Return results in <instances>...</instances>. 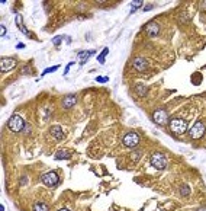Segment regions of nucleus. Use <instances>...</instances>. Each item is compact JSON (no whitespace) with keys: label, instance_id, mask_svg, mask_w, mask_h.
Here are the masks:
<instances>
[{"label":"nucleus","instance_id":"f257e3e1","mask_svg":"<svg viewBox=\"0 0 206 211\" xmlns=\"http://www.w3.org/2000/svg\"><path fill=\"white\" fill-rule=\"evenodd\" d=\"M25 127H26V122H25V119L19 114H13L10 117V119H9V128H10L12 132H20V131L25 130Z\"/></svg>","mask_w":206,"mask_h":211},{"label":"nucleus","instance_id":"f03ea898","mask_svg":"<svg viewBox=\"0 0 206 211\" xmlns=\"http://www.w3.org/2000/svg\"><path fill=\"white\" fill-rule=\"evenodd\" d=\"M170 128L174 134H184L187 131V121L183 118H174L170 122Z\"/></svg>","mask_w":206,"mask_h":211},{"label":"nucleus","instance_id":"7ed1b4c3","mask_svg":"<svg viewBox=\"0 0 206 211\" xmlns=\"http://www.w3.org/2000/svg\"><path fill=\"white\" fill-rule=\"evenodd\" d=\"M205 131H206V125H205L202 121H196V122L190 127L189 134H190V137H192L193 140H199V138L203 137Z\"/></svg>","mask_w":206,"mask_h":211},{"label":"nucleus","instance_id":"20e7f679","mask_svg":"<svg viewBox=\"0 0 206 211\" xmlns=\"http://www.w3.org/2000/svg\"><path fill=\"white\" fill-rule=\"evenodd\" d=\"M139 140L141 138H139V135L137 132H128V134H125V137L122 138V143H123L125 147L134 149V147H137L139 144Z\"/></svg>","mask_w":206,"mask_h":211},{"label":"nucleus","instance_id":"39448f33","mask_svg":"<svg viewBox=\"0 0 206 211\" xmlns=\"http://www.w3.org/2000/svg\"><path fill=\"white\" fill-rule=\"evenodd\" d=\"M151 165L155 169L162 170V169H166V166H167V159H166V156H164L162 153H154L151 156Z\"/></svg>","mask_w":206,"mask_h":211},{"label":"nucleus","instance_id":"423d86ee","mask_svg":"<svg viewBox=\"0 0 206 211\" xmlns=\"http://www.w3.org/2000/svg\"><path fill=\"white\" fill-rule=\"evenodd\" d=\"M152 119H154V122L158 124V125H166V124L169 122V115H167V112L164 111V109H157V111L152 114Z\"/></svg>","mask_w":206,"mask_h":211},{"label":"nucleus","instance_id":"0eeeda50","mask_svg":"<svg viewBox=\"0 0 206 211\" xmlns=\"http://www.w3.org/2000/svg\"><path fill=\"white\" fill-rule=\"evenodd\" d=\"M58 173L57 172H48V173H45L44 176H42V182H44V185H47V186H54V185H57L58 184Z\"/></svg>","mask_w":206,"mask_h":211},{"label":"nucleus","instance_id":"6e6552de","mask_svg":"<svg viewBox=\"0 0 206 211\" xmlns=\"http://www.w3.org/2000/svg\"><path fill=\"white\" fill-rule=\"evenodd\" d=\"M132 67L137 70V72H147L148 70V61L145 60V58H142V57H137V58H134L132 60Z\"/></svg>","mask_w":206,"mask_h":211},{"label":"nucleus","instance_id":"1a4fd4ad","mask_svg":"<svg viewBox=\"0 0 206 211\" xmlns=\"http://www.w3.org/2000/svg\"><path fill=\"white\" fill-rule=\"evenodd\" d=\"M15 67H16V60L12 58V57H3L2 61H0V68H2V72H10Z\"/></svg>","mask_w":206,"mask_h":211},{"label":"nucleus","instance_id":"9d476101","mask_svg":"<svg viewBox=\"0 0 206 211\" xmlns=\"http://www.w3.org/2000/svg\"><path fill=\"white\" fill-rule=\"evenodd\" d=\"M77 103V96L75 95H67L64 99H63V108L64 109H70V108H73L74 105Z\"/></svg>","mask_w":206,"mask_h":211},{"label":"nucleus","instance_id":"9b49d317","mask_svg":"<svg viewBox=\"0 0 206 211\" xmlns=\"http://www.w3.org/2000/svg\"><path fill=\"white\" fill-rule=\"evenodd\" d=\"M145 31L148 32L150 37H157V35L160 33V25L155 23V22H148L145 25Z\"/></svg>","mask_w":206,"mask_h":211},{"label":"nucleus","instance_id":"f8f14e48","mask_svg":"<svg viewBox=\"0 0 206 211\" xmlns=\"http://www.w3.org/2000/svg\"><path fill=\"white\" fill-rule=\"evenodd\" d=\"M50 132H51V135H52L55 140H64V138H65V135H64L61 127H58V125H52L51 130H50Z\"/></svg>","mask_w":206,"mask_h":211},{"label":"nucleus","instance_id":"ddd939ff","mask_svg":"<svg viewBox=\"0 0 206 211\" xmlns=\"http://www.w3.org/2000/svg\"><path fill=\"white\" fill-rule=\"evenodd\" d=\"M54 157H55L57 160H67V159L71 157V153H70L68 150H58V152L55 153Z\"/></svg>","mask_w":206,"mask_h":211},{"label":"nucleus","instance_id":"4468645a","mask_svg":"<svg viewBox=\"0 0 206 211\" xmlns=\"http://www.w3.org/2000/svg\"><path fill=\"white\" fill-rule=\"evenodd\" d=\"M93 54V51H80L78 54H77V57H78V60H80V63L81 64H84L87 60H89V57Z\"/></svg>","mask_w":206,"mask_h":211},{"label":"nucleus","instance_id":"2eb2a0df","mask_svg":"<svg viewBox=\"0 0 206 211\" xmlns=\"http://www.w3.org/2000/svg\"><path fill=\"white\" fill-rule=\"evenodd\" d=\"M33 211H48V205L44 202H36L33 205Z\"/></svg>","mask_w":206,"mask_h":211},{"label":"nucleus","instance_id":"dca6fc26","mask_svg":"<svg viewBox=\"0 0 206 211\" xmlns=\"http://www.w3.org/2000/svg\"><path fill=\"white\" fill-rule=\"evenodd\" d=\"M141 6H142V2H141V0L132 2V3H131V13H135V10H137V9H139Z\"/></svg>","mask_w":206,"mask_h":211},{"label":"nucleus","instance_id":"f3484780","mask_svg":"<svg viewBox=\"0 0 206 211\" xmlns=\"http://www.w3.org/2000/svg\"><path fill=\"white\" fill-rule=\"evenodd\" d=\"M107 53H109V48H105V50H103V53L97 57V61H99L100 64H105V57L107 55Z\"/></svg>","mask_w":206,"mask_h":211},{"label":"nucleus","instance_id":"a211bd4d","mask_svg":"<svg viewBox=\"0 0 206 211\" xmlns=\"http://www.w3.org/2000/svg\"><path fill=\"white\" fill-rule=\"evenodd\" d=\"M60 68V66H52V67H48V68H45L44 72H42V76H45V74H48V73H52V72H55V70H58Z\"/></svg>","mask_w":206,"mask_h":211},{"label":"nucleus","instance_id":"6ab92c4d","mask_svg":"<svg viewBox=\"0 0 206 211\" xmlns=\"http://www.w3.org/2000/svg\"><path fill=\"white\" fill-rule=\"evenodd\" d=\"M180 194H182L183 197H187V195L190 194V188H189L187 185H183V186L180 188Z\"/></svg>","mask_w":206,"mask_h":211},{"label":"nucleus","instance_id":"aec40b11","mask_svg":"<svg viewBox=\"0 0 206 211\" xmlns=\"http://www.w3.org/2000/svg\"><path fill=\"white\" fill-rule=\"evenodd\" d=\"M137 90H138V93H139L141 96H145V95H147V87L142 86V85H138V86H137Z\"/></svg>","mask_w":206,"mask_h":211},{"label":"nucleus","instance_id":"412c9836","mask_svg":"<svg viewBox=\"0 0 206 211\" xmlns=\"http://www.w3.org/2000/svg\"><path fill=\"white\" fill-rule=\"evenodd\" d=\"M131 157H132V160H134V162H138V160H139V157H141V152H139V150H137V152L134 150V152H132V154H131Z\"/></svg>","mask_w":206,"mask_h":211},{"label":"nucleus","instance_id":"4be33fe9","mask_svg":"<svg viewBox=\"0 0 206 211\" xmlns=\"http://www.w3.org/2000/svg\"><path fill=\"white\" fill-rule=\"evenodd\" d=\"M16 25H18V28H19L20 25H23V22H22V16H20L19 13L16 15Z\"/></svg>","mask_w":206,"mask_h":211},{"label":"nucleus","instance_id":"5701e85b","mask_svg":"<svg viewBox=\"0 0 206 211\" xmlns=\"http://www.w3.org/2000/svg\"><path fill=\"white\" fill-rule=\"evenodd\" d=\"M0 35H2V37L6 35V26L5 25H0Z\"/></svg>","mask_w":206,"mask_h":211},{"label":"nucleus","instance_id":"b1692460","mask_svg":"<svg viewBox=\"0 0 206 211\" xmlns=\"http://www.w3.org/2000/svg\"><path fill=\"white\" fill-rule=\"evenodd\" d=\"M61 40H63V37H57V38H54V40H52V42H54L55 45H60Z\"/></svg>","mask_w":206,"mask_h":211},{"label":"nucleus","instance_id":"393cba45","mask_svg":"<svg viewBox=\"0 0 206 211\" xmlns=\"http://www.w3.org/2000/svg\"><path fill=\"white\" fill-rule=\"evenodd\" d=\"M107 80H109V77H102V76L96 77V82H107Z\"/></svg>","mask_w":206,"mask_h":211},{"label":"nucleus","instance_id":"a878e982","mask_svg":"<svg viewBox=\"0 0 206 211\" xmlns=\"http://www.w3.org/2000/svg\"><path fill=\"white\" fill-rule=\"evenodd\" d=\"M200 9H202V10H206V2H202V3H200Z\"/></svg>","mask_w":206,"mask_h":211},{"label":"nucleus","instance_id":"bb28decb","mask_svg":"<svg viewBox=\"0 0 206 211\" xmlns=\"http://www.w3.org/2000/svg\"><path fill=\"white\" fill-rule=\"evenodd\" d=\"M29 131H31V125H28V124H26V127H25V132L28 134Z\"/></svg>","mask_w":206,"mask_h":211},{"label":"nucleus","instance_id":"cd10ccee","mask_svg":"<svg viewBox=\"0 0 206 211\" xmlns=\"http://www.w3.org/2000/svg\"><path fill=\"white\" fill-rule=\"evenodd\" d=\"M18 48H25V44H18Z\"/></svg>","mask_w":206,"mask_h":211},{"label":"nucleus","instance_id":"c85d7f7f","mask_svg":"<svg viewBox=\"0 0 206 211\" xmlns=\"http://www.w3.org/2000/svg\"><path fill=\"white\" fill-rule=\"evenodd\" d=\"M197 211H206V208H199Z\"/></svg>","mask_w":206,"mask_h":211},{"label":"nucleus","instance_id":"c756f323","mask_svg":"<svg viewBox=\"0 0 206 211\" xmlns=\"http://www.w3.org/2000/svg\"><path fill=\"white\" fill-rule=\"evenodd\" d=\"M60 211H70V210H67V208H61Z\"/></svg>","mask_w":206,"mask_h":211}]
</instances>
